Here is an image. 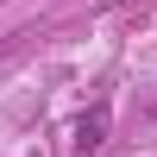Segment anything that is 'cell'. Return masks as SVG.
Returning a JSON list of instances; mask_svg holds the SVG:
<instances>
[{"mask_svg": "<svg viewBox=\"0 0 157 157\" xmlns=\"http://www.w3.org/2000/svg\"><path fill=\"white\" fill-rule=\"evenodd\" d=\"M101 145H107V107H88V113H82V126H75V151L94 157Z\"/></svg>", "mask_w": 157, "mask_h": 157, "instance_id": "cell-1", "label": "cell"}]
</instances>
